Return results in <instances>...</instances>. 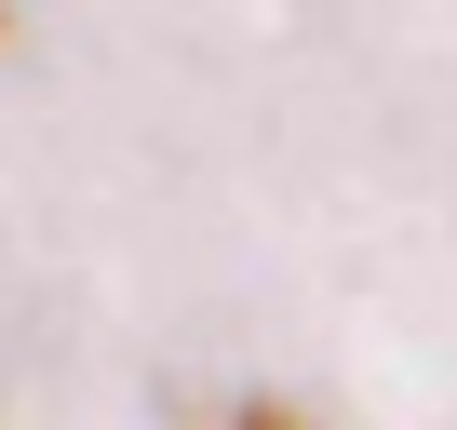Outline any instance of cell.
<instances>
[{
    "label": "cell",
    "mask_w": 457,
    "mask_h": 430,
    "mask_svg": "<svg viewBox=\"0 0 457 430\" xmlns=\"http://www.w3.org/2000/svg\"><path fill=\"white\" fill-rule=\"evenodd\" d=\"M243 430H323V417H296V403H256V417H243Z\"/></svg>",
    "instance_id": "cell-1"
}]
</instances>
